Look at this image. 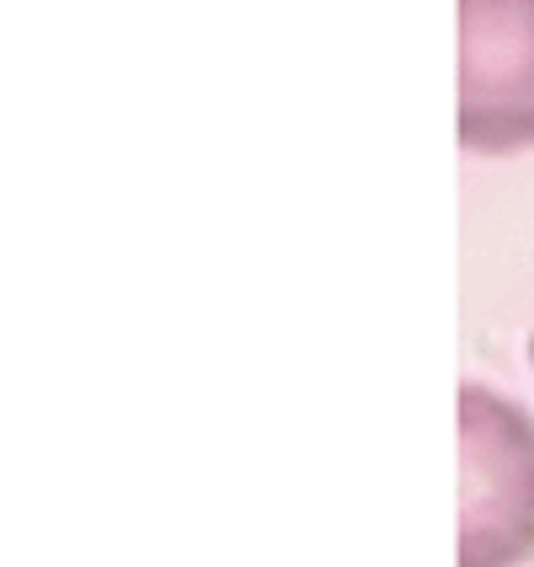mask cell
I'll return each instance as SVG.
<instances>
[{
    "label": "cell",
    "instance_id": "3957f363",
    "mask_svg": "<svg viewBox=\"0 0 534 567\" xmlns=\"http://www.w3.org/2000/svg\"><path fill=\"white\" fill-rule=\"evenodd\" d=\"M530 359H534V332H530Z\"/></svg>",
    "mask_w": 534,
    "mask_h": 567
},
{
    "label": "cell",
    "instance_id": "6da1fadb",
    "mask_svg": "<svg viewBox=\"0 0 534 567\" xmlns=\"http://www.w3.org/2000/svg\"><path fill=\"white\" fill-rule=\"evenodd\" d=\"M460 455V567H524L534 557V417L465 385Z\"/></svg>",
    "mask_w": 534,
    "mask_h": 567
},
{
    "label": "cell",
    "instance_id": "7a4b0ae2",
    "mask_svg": "<svg viewBox=\"0 0 534 567\" xmlns=\"http://www.w3.org/2000/svg\"><path fill=\"white\" fill-rule=\"evenodd\" d=\"M460 140L486 156L534 145V0H460Z\"/></svg>",
    "mask_w": 534,
    "mask_h": 567
}]
</instances>
